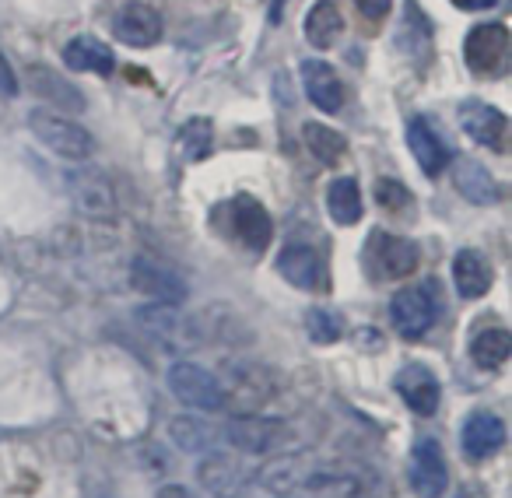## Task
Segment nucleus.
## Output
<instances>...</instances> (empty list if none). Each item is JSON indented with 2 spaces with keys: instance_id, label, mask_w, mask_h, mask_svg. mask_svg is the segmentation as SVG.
<instances>
[{
  "instance_id": "f257e3e1",
  "label": "nucleus",
  "mask_w": 512,
  "mask_h": 498,
  "mask_svg": "<svg viewBox=\"0 0 512 498\" xmlns=\"http://www.w3.org/2000/svg\"><path fill=\"white\" fill-rule=\"evenodd\" d=\"M439 313H442V295H439V288H435V281L400 288L390 302L393 327H397V334L404 337V341H421V337L439 323Z\"/></svg>"
},
{
  "instance_id": "f03ea898",
  "label": "nucleus",
  "mask_w": 512,
  "mask_h": 498,
  "mask_svg": "<svg viewBox=\"0 0 512 498\" xmlns=\"http://www.w3.org/2000/svg\"><path fill=\"white\" fill-rule=\"evenodd\" d=\"M169 390L186 407H197V411H221L225 407V386H221V379L197 362H172Z\"/></svg>"
},
{
  "instance_id": "7ed1b4c3",
  "label": "nucleus",
  "mask_w": 512,
  "mask_h": 498,
  "mask_svg": "<svg viewBox=\"0 0 512 498\" xmlns=\"http://www.w3.org/2000/svg\"><path fill=\"white\" fill-rule=\"evenodd\" d=\"M29 130L53 151V155H64V158H88L95 148L92 134L85 127H78L74 120L60 113H46V109H36L29 116Z\"/></svg>"
},
{
  "instance_id": "20e7f679",
  "label": "nucleus",
  "mask_w": 512,
  "mask_h": 498,
  "mask_svg": "<svg viewBox=\"0 0 512 498\" xmlns=\"http://www.w3.org/2000/svg\"><path fill=\"white\" fill-rule=\"evenodd\" d=\"M407 481L418 498H442L449 488V463L442 453L439 439H418L411 449V467H407Z\"/></svg>"
},
{
  "instance_id": "39448f33",
  "label": "nucleus",
  "mask_w": 512,
  "mask_h": 498,
  "mask_svg": "<svg viewBox=\"0 0 512 498\" xmlns=\"http://www.w3.org/2000/svg\"><path fill=\"white\" fill-rule=\"evenodd\" d=\"M369 267L376 278L400 281L418 271V246L404 235L376 232L369 239Z\"/></svg>"
},
{
  "instance_id": "423d86ee",
  "label": "nucleus",
  "mask_w": 512,
  "mask_h": 498,
  "mask_svg": "<svg viewBox=\"0 0 512 498\" xmlns=\"http://www.w3.org/2000/svg\"><path fill=\"white\" fill-rule=\"evenodd\" d=\"M130 285L148 299L162 302V306H179L186 299V285L169 264L158 257H134L130 264Z\"/></svg>"
},
{
  "instance_id": "0eeeda50",
  "label": "nucleus",
  "mask_w": 512,
  "mask_h": 498,
  "mask_svg": "<svg viewBox=\"0 0 512 498\" xmlns=\"http://www.w3.org/2000/svg\"><path fill=\"white\" fill-rule=\"evenodd\" d=\"M228 218H232L235 239H239L249 253H264V249L271 246L274 221H271V214H267V207L256 197H249V193L232 197V204H228Z\"/></svg>"
},
{
  "instance_id": "6e6552de",
  "label": "nucleus",
  "mask_w": 512,
  "mask_h": 498,
  "mask_svg": "<svg viewBox=\"0 0 512 498\" xmlns=\"http://www.w3.org/2000/svg\"><path fill=\"white\" fill-rule=\"evenodd\" d=\"M393 390H397L400 400H404L414 414H421V418H432V414L439 411L442 386H439V376H435L428 365H418V362L404 365V369L397 372V379H393Z\"/></svg>"
},
{
  "instance_id": "1a4fd4ad",
  "label": "nucleus",
  "mask_w": 512,
  "mask_h": 498,
  "mask_svg": "<svg viewBox=\"0 0 512 498\" xmlns=\"http://www.w3.org/2000/svg\"><path fill=\"white\" fill-rule=\"evenodd\" d=\"M505 53H509V29L498 25V22L470 29L467 43H463V57H467V67L474 74L498 71L502 60H505Z\"/></svg>"
},
{
  "instance_id": "9d476101",
  "label": "nucleus",
  "mask_w": 512,
  "mask_h": 498,
  "mask_svg": "<svg viewBox=\"0 0 512 498\" xmlns=\"http://www.w3.org/2000/svg\"><path fill=\"white\" fill-rule=\"evenodd\" d=\"M225 439L239 453H274L278 442L285 439V425L274 418H260V414H242L225 428Z\"/></svg>"
},
{
  "instance_id": "9b49d317",
  "label": "nucleus",
  "mask_w": 512,
  "mask_h": 498,
  "mask_svg": "<svg viewBox=\"0 0 512 498\" xmlns=\"http://www.w3.org/2000/svg\"><path fill=\"white\" fill-rule=\"evenodd\" d=\"M228 397L239 400L242 414H256L267 400H274V379L264 365H239L235 372H228V390H225V404Z\"/></svg>"
},
{
  "instance_id": "f8f14e48",
  "label": "nucleus",
  "mask_w": 512,
  "mask_h": 498,
  "mask_svg": "<svg viewBox=\"0 0 512 498\" xmlns=\"http://www.w3.org/2000/svg\"><path fill=\"white\" fill-rule=\"evenodd\" d=\"M113 32L120 43L134 46V50H148V46H155L158 39H162V15H158L151 4H127V8H120V15H116L113 22Z\"/></svg>"
},
{
  "instance_id": "ddd939ff",
  "label": "nucleus",
  "mask_w": 512,
  "mask_h": 498,
  "mask_svg": "<svg viewBox=\"0 0 512 498\" xmlns=\"http://www.w3.org/2000/svg\"><path fill=\"white\" fill-rule=\"evenodd\" d=\"M460 446L470 460H484V456L498 453L505 446V421L491 411H474L467 414L460 432Z\"/></svg>"
},
{
  "instance_id": "4468645a",
  "label": "nucleus",
  "mask_w": 512,
  "mask_h": 498,
  "mask_svg": "<svg viewBox=\"0 0 512 498\" xmlns=\"http://www.w3.org/2000/svg\"><path fill=\"white\" fill-rule=\"evenodd\" d=\"M278 274L288 278V285L302 288V292H316L323 288V260L313 246H302V242H292V246L281 249L278 257Z\"/></svg>"
},
{
  "instance_id": "2eb2a0df",
  "label": "nucleus",
  "mask_w": 512,
  "mask_h": 498,
  "mask_svg": "<svg viewBox=\"0 0 512 498\" xmlns=\"http://www.w3.org/2000/svg\"><path fill=\"white\" fill-rule=\"evenodd\" d=\"M302 85H306V95L316 109L323 113H337L344 106V85L337 78V71L323 60H306L302 64Z\"/></svg>"
},
{
  "instance_id": "dca6fc26",
  "label": "nucleus",
  "mask_w": 512,
  "mask_h": 498,
  "mask_svg": "<svg viewBox=\"0 0 512 498\" xmlns=\"http://www.w3.org/2000/svg\"><path fill=\"white\" fill-rule=\"evenodd\" d=\"M141 323L155 337H162L165 344H197L200 341V323L186 320L183 313H176V306H151L141 309Z\"/></svg>"
},
{
  "instance_id": "f3484780",
  "label": "nucleus",
  "mask_w": 512,
  "mask_h": 498,
  "mask_svg": "<svg viewBox=\"0 0 512 498\" xmlns=\"http://www.w3.org/2000/svg\"><path fill=\"white\" fill-rule=\"evenodd\" d=\"M460 123L477 144H488V148L502 151L505 148V130H509V120L502 116V109L484 106V102H467L460 113Z\"/></svg>"
},
{
  "instance_id": "a211bd4d",
  "label": "nucleus",
  "mask_w": 512,
  "mask_h": 498,
  "mask_svg": "<svg viewBox=\"0 0 512 498\" xmlns=\"http://www.w3.org/2000/svg\"><path fill=\"white\" fill-rule=\"evenodd\" d=\"M71 193L78 200V211L88 218H109L116 211V193L113 183L99 172H78L71 179Z\"/></svg>"
},
{
  "instance_id": "6ab92c4d",
  "label": "nucleus",
  "mask_w": 512,
  "mask_h": 498,
  "mask_svg": "<svg viewBox=\"0 0 512 498\" xmlns=\"http://www.w3.org/2000/svg\"><path fill=\"white\" fill-rule=\"evenodd\" d=\"M407 144H411L414 158H418V165L428 172V176H439V172L453 162L446 141H442L439 130H435L428 120H411V127H407Z\"/></svg>"
},
{
  "instance_id": "aec40b11",
  "label": "nucleus",
  "mask_w": 512,
  "mask_h": 498,
  "mask_svg": "<svg viewBox=\"0 0 512 498\" xmlns=\"http://www.w3.org/2000/svg\"><path fill=\"white\" fill-rule=\"evenodd\" d=\"M495 281V271H491L488 260L477 253V249H460L453 260V285L463 299H481L484 292Z\"/></svg>"
},
{
  "instance_id": "412c9836",
  "label": "nucleus",
  "mask_w": 512,
  "mask_h": 498,
  "mask_svg": "<svg viewBox=\"0 0 512 498\" xmlns=\"http://www.w3.org/2000/svg\"><path fill=\"white\" fill-rule=\"evenodd\" d=\"M64 64L71 67V71L109 74L116 67V60L106 43H99V39H92V36H78L64 46Z\"/></svg>"
},
{
  "instance_id": "4be33fe9",
  "label": "nucleus",
  "mask_w": 512,
  "mask_h": 498,
  "mask_svg": "<svg viewBox=\"0 0 512 498\" xmlns=\"http://www.w3.org/2000/svg\"><path fill=\"white\" fill-rule=\"evenodd\" d=\"M306 488L320 498H365L372 491V481L348 474V470H316L306 477Z\"/></svg>"
},
{
  "instance_id": "5701e85b",
  "label": "nucleus",
  "mask_w": 512,
  "mask_h": 498,
  "mask_svg": "<svg viewBox=\"0 0 512 498\" xmlns=\"http://www.w3.org/2000/svg\"><path fill=\"white\" fill-rule=\"evenodd\" d=\"M341 32H344L341 8H337L334 0H316L306 15V39L309 43H313L316 50H330V46L341 39Z\"/></svg>"
},
{
  "instance_id": "b1692460",
  "label": "nucleus",
  "mask_w": 512,
  "mask_h": 498,
  "mask_svg": "<svg viewBox=\"0 0 512 498\" xmlns=\"http://www.w3.org/2000/svg\"><path fill=\"white\" fill-rule=\"evenodd\" d=\"M453 176H456V190H460L470 204H495L498 193H502L495 183V176H491L484 165H477L474 158H460Z\"/></svg>"
},
{
  "instance_id": "393cba45",
  "label": "nucleus",
  "mask_w": 512,
  "mask_h": 498,
  "mask_svg": "<svg viewBox=\"0 0 512 498\" xmlns=\"http://www.w3.org/2000/svg\"><path fill=\"white\" fill-rule=\"evenodd\" d=\"M197 477H200V484L218 498H232L242 491V470L232 456H207V460L200 463Z\"/></svg>"
},
{
  "instance_id": "a878e982",
  "label": "nucleus",
  "mask_w": 512,
  "mask_h": 498,
  "mask_svg": "<svg viewBox=\"0 0 512 498\" xmlns=\"http://www.w3.org/2000/svg\"><path fill=\"white\" fill-rule=\"evenodd\" d=\"M29 78H32V88H36L43 99H50L53 106L64 109V113H81V109H85V99H81V92L74 85H67L60 74L46 71V67H32Z\"/></svg>"
},
{
  "instance_id": "bb28decb",
  "label": "nucleus",
  "mask_w": 512,
  "mask_h": 498,
  "mask_svg": "<svg viewBox=\"0 0 512 498\" xmlns=\"http://www.w3.org/2000/svg\"><path fill=\"white\" fill-rule=\"evenodd\" d=\"M169 439L176 442L183 453H211L214 442H218V432H214L207 421L179 414V418L169 421Z\"/></svg>"
},
{
  "instance_id": "cd10ccee",
  "label": "nucleus",
  "mask_w": 512,
  "mask_h": 498,
  "mask_svg": "<svg viewBox=\"0 0 512 498\" xmlns=\"http://www.w3.org/2000/svg\"><path fill=\"white\" fill-rule=\"evenodd\" d=\"M327 207L337 225H355V221H362L365 204H362V190H358L355 179H348V176L334 179L327 190Z\"/></svg>"
},
{
  "instance_id": "c85d7f7f",
  "label": "nucleus",
  "mask_w": 512,
  "mask_h": 498,
  "mask_svg": "<svg viewBox=\"0 0 512 498\" xmlns=\"http://www.w3.org/2000/svg\"><path fill=\"white\" fill-rule=\"evenodd\" d=\"M512 355V334L502 327H488L470 341V358L481 369H502Z\"/></svg>"
},
{
  "instance_id": "c756f323",
  "label": "nucleus",
  "mask_w": 512,
  "mask_h": 498,
  "mask_svg": "<svg viewBox=\"0 0 512 498\" xmlns=\"http://www.w3.org/2000/svg\"><path fill=\"white\" fill-rule=\"evenodd\" d=\"M302 137H306V148L309 155L316 158V162L323 165H337L344 158V137L337 134V130L323 127V123H306V130H302Z\"/></svg>"
},
{
  "instance_id": "7c9ffc66",
  "label": "nucleus",
  "mask_w": 512,
  "mask_h": 498,
  "mask_svg": "<svg viewBox=\"0 0 512 498\" xmlns=\"http://www.w3.org/2000/svg\"><path fill=\"white\" fill-rule=\"evenodd\" d=\"M211 144H214V127L207 120H190L179 127L176 134V151L179 158L186 162H200V158L211 155Z\"/></svg>"
},
{
  "instance_id": "2f4dec72",
  "label": "nucleus",
  "mask_w": 512,
  "mask_h": 498,
  "mask_svg": "<svg viewBox=\"0 0 512 498\" xmlns=\"http://www.w3.org/2000/svg\"><path fill=\"white\" fill-rule=\"evenodd\" d=\"M309 327V337H313L316 344H334L337 337H341V320H337L330 309H313L306 320Z\"/></svg>"
},
{
  "instance_id": "473e14b6",
  "label": "nucleus",
  "mask_w": 512,
  "mask_h": 498,
  "mask_svg": "<svg viewBox=\"0 0 512 498\" xmlns=\"http://www.w3.org/2000/svg\"><path fill=\"white\" fill-rule=\"evenodd\" d=\"M376 197L390 214H407V211H411V190H407V186H400V183H393V179H379Z\"/></svg>"
},
{
  "instance_id": "72a5a7b5",
  "label": "nucleus",
  "mask_w": 512,
  "mask_h": 498,
  "mask_svg": "<svg viewBox=\"0 0 512 498\" xmlns=\"http://www.w3.org/2000/svg\"><path fill=\"white\" fill-rule=\"evenodd\" d=\"M355 4L369 22H379V18H386V11H390L393 0H355Z\"/></svg>"
},
{
  "instance_id": "f704fd0d",
  "label": "nucleus",
  "mask_w": 512,
  "mask_h": 498,
  "mask_svg": "<svg viewBox=\"0 0 512 498\" xmlns=\"http://www.w3.org/2000/svg\"><path fill=\"white\" fill-rule=\"evenodd\" d=\"M18 95V81H15V71L8 67V60L0 57V99H15Z\"/></svg>"
},
{
  "instance_id": "c9c22d12",
  "label": "nucleus",
  "mask_w": 512,
  "mask_h": 498,
  "mask_svg": "<svg viewBox=\"0 0 512 498\" xmlns=\"http://www.w3.org/2000/svg\"><path fill=\"white\" fill-rule=\"evenodd\" d=\"M155 498H197V495H193L190 488H183V484H165V488L158 491Z\"/></svg>"
},
{
  "instance_id": "e433bc0d",
  "label": "nucleus",
  "mask_w": 512,
  "mask_h": 498,
  "mask_svg": "<svg viewBox=\"0 0 512 498\" xmlns=\"http://www.w3.org/2000/svg\"><path fill=\"white\" fill-rule=\"evenodd\" d=\"M456 498H488V491L481 488V484H460V491H456Z\"/></svg>"
},
{
  "instance_id": "4c0bfd02",
  "label": "nucleus",
  "mask_w": 512,
  "mask_h": 498,
  "mask_svg": "<svg viewBox=\"0 0 512 498\" xmlns=\"http://www.w3.org/2000/svg\"><path fill=\"white\" fill-rule=\"evenodd\" d=\"M463 11H488V8H495L498 0H456Z\"/></svg>"
}]
</instances>
